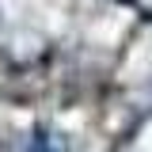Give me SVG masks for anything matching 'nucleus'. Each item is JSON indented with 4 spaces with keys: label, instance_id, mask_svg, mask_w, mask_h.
Masks as SVG:
<instances>
[{
    "label": "nucleus",
    "instance_id": "f257e3e1",
    "mask_svg": "<svg viewBox=\"0 0 152 152\" xmlns=\"http://www.w3.org/2000/svg\"><path fill=\"white\" fill-rule=\"evenodd\" d=\"M27 152H53V145H50L46 133H34V141H31V148H27Z\"/></svg>",
    "mask_w": 152,
    "mask_h": 152
},
{
    "label": "nucleus",
    "instance_id": "f03ea898",
    "mask_svg": "<svg viewBox=\"0 0 152 152\" xmlns=\"http://www.w3.org/2000/svg\"><path fill=\"white\" fill-rule=\"evenodd\" d=\"M122 4H133V0H122Z\"/></svg>",
    "mask_w": 152,
    "mask_h": 152
}]
</instances>
